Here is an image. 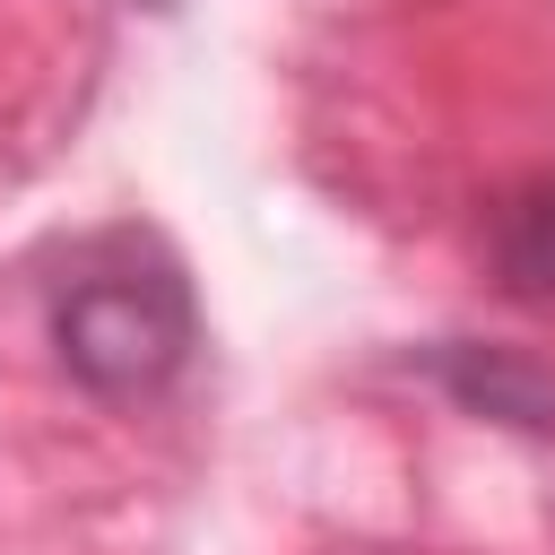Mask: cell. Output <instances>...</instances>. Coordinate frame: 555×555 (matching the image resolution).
<instances>
[{
    "instance_id": "7a4b0ae2",
    "label": "cell",
    "mask_w": 555,
    "mask_h": 555,
    "mask_svg": "<svg viewBox=\"0 0 555 555\" xmlns=\"http://www.w3.org/2000/svg\"><path fill=\"white\" fill-rule=\"evenodd\" d=\"M425 364H434V382H442L460 408H477V416H494V425H520V434H555V373H546V364H529V356H512V347H468V338L434 347Z\"/></svg>"
},
{
    "instance_id": "6da1fadb",
    "label": "cell",
    "mask_w": 555,
    "mask_h": 555,
    "mask_svg": "<svg viewBox=\"0 0 555 555\" xmlns=\"http://www.w3.org/2000/svg\"><path fill=\"white\" fill-rule=\"evenodd\" d=\"M52 356L95 399L165 390L182 373V356H191V286H182V269L139 251V243L87 251V269L52 295Z\"/></svg>"
},
{
    "instance_id": "277c9868",
    "label": "cell",
    "mask_w": 555,
    "mask_h": 555,
    "mask_svg": "<svg viewBox=\"0 0 555 555\" xmlns=\"http://www.w3.org/2000/svg\"><path fill=\"white\" fill-rule=\"evenodd\" d=\"M139 9H173V0H139Z\"/></svg>"
},
{
    "instance_id": "3957f363",
    "label": "cell",
    "mask_w": 555,
    "mask_h": 555,
    "mask_svg": "<svg viewBox=\"0 0 555 555\" xmlns=\"http://www.w3.org/2000/svg\"><path fill=\"white\" fill-rule=\"evenodd\" d=\"M494 269H503V295L555 304V173H529L494 208Z\"/></svg>"
}]
</instances>
